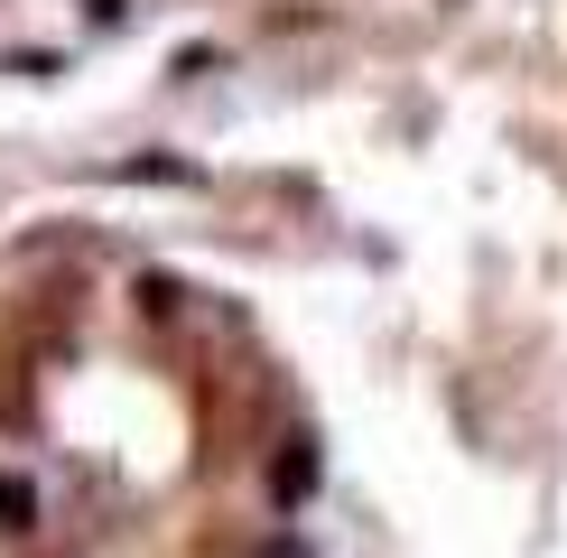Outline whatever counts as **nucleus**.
Instances as JSON below:
<instances>
[{"mask_svg": "<svg viewBox=\"0 0 567 558\" xmlns=\"http://www.w3.org/2000/svg\"><path fill=\"white\" fill-rule=\"evenodd\" d=\"M307 484H317V456H279V494H289V503H298V494H307Z\"/></svg>", "mask_w": 567, "mask_h": 558, "instance_id": "1", "label": "nucleus"}]
</instances>
